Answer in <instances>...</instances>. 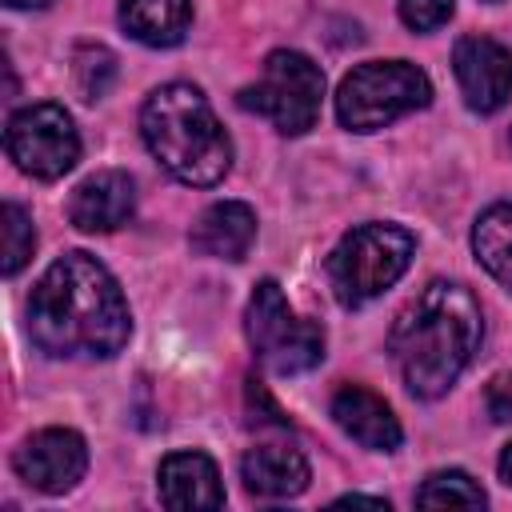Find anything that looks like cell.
<instances>
[{"instance_id":"5bb4252c","label":"cell","mask_w":512,"mask_h":512,"mask_svg":"<svg viewBox=\"0 0 512 512\" xmlns=\"http://www.w3.org/2000/svg\"><path fill=\"white\" fill-rule=\"evenodd\" d=\"M240 480L252 496H264V500H292L308 488L312 480V468H308V456L284 440H264V444H252L240 460Z\"/></svg>"},{"instance_id":"603a6c76","label":"cell","mask_w":512,"mask_h":512,"mask_svg":"<svg viewBox=\"0 0 512 512\" xmlns=\"http://www.w3.org/2000/svg\"><path fill=\"white\" fill-rule=\"evenodd\" d=\"M336 504H372V508H388V500H384V496H360V492H352V496H340Z\"/></svg>"},{"instance_id":"7c38bea8","label":"cell","mask_w":512,"mask_h":512,"mask_svg":"<svg viewBox=\"0 0 512 512\" xmlns=\"http://www.w3.org/2000/svg\"><path fill=\"white\" fill-rule=\"evenodd\" d=\"M136 212V180L124 168H100L84 176L68 196V220L80 232H116Z\"/></svg>"},{"instance_id":"8992f818","label":"cell","mask_w":512,"mask_h":512,"mask_svg":"<svg viewBox=\"0 0 512 512\" xmlns=\"http://www.w3.org/2000/svg\"><path fill=\"white\" fill-rule=\"evenodd\" d=\"M244 112L264 116L280 136H304L320 120L324 104V72L312 56L296 48H276L264 56L260 80L236 92Z\"/></svg>"},{"instance_id":"ba28073f","label":"cell","mask_w":512,"mask_h":512,"mask_svg":"<svg viewBox=\"0 0 512 512\" xmlns=\"http://www.w3.org/2000/svg\"><path fill=\"white\" fill-rule=\"evenodd\" d=\"M12 164L32 180H60L80 160V132L60 104H24L4 124Z\"/></svg>"},{"instance_id":"7402d4cb","label":"cell","mask_w":512,"mask_h":512,"mask_svg":"<svg viewBox=\"0 0 512 512\" xmlns=\"http://www.w3.org/2000/svg\"><path fill=\"white\" fill-rule=\"evenodd\" d=\"M484 408L496 424H508L512 420V372H496L484 388Z\"/></svg>"},{"instance_id":"ac0fdd59","label":"cell","mask_w":512,"mask_h":512,"mask_svg":"<svg viewBox=\"0 0 512 512\" xmlns=\"http://www.w3.org/2000/svg\"><path fill=\"white\" fill-rule=\"evenodd\" d=\"M416 504H420V508H484L488 496H484V488H480L468 472H460V468H440V472H432V476L416 488Z\"/></svg>"},{"instance_id":"e0dca14e","label":"cell","mask_w":512,"mask_h":512,"mask_svg":"<svg viewBox=\"0 0 512 512\" xmlns=\"http://www.w3.org/2000/svg\"><path fill=\"white\" fill-rule=\"evenodd\" d=\"M472 252L496 284L512 288V200H500V204H492L476 216Z\"/></svg>"},{"instance_id":"d4e9b609","label":"cell","mask_w":512,"mask_h":512,"mask_svg":"<svg viewBox=\"0 0 512 512\" xmlns=\"http://www.w3.org/2000/svg\"><path fill=\"white\" fill-rule=\"evenodd\" d=\"M8 8H20V12H32V8H48L52 0H4Z\"/></svg>"},{"instance_id":"ffe728a7","label":"cell","mask_w":512,"mask_h":512,"mask_svg":"<svg viewBox=\"0 0 512 512\" xmlns=\"http://www.w3.org/2000/svg\"><path fill=\"white\" fill-rule=\"evenodd\" d=\"M0 228H4V276H16V272L32 260V248H36L32 216H28L16 200H4V208H0Z\"/></svg>"},{"instance_id":"9a60e30c","label":"cell","mask_w":512,"mask_h":512,"mask_svg":"<svg viewBox=\"0 0 512 512\" xmlns=\"http://www.w3.org/2000/svg\"><path fill=\"white\" fill-rule=\"evenodd\" d=\"M188 240H192V252L236 264L256 244V212L244 200H216L196 216Z\"/></svg>"},{"instance_id":"7a4b0ae2","label":"cell","mask_w":512,"mask_h":512,"mask_svg":"<svg viewBox=\"0 0 512 512\" xmlns=\"http://www.w3.org/2000/svg\"><path fill=\"white\" fill-rule=\"evenodd\" d=\"M484 336L480 300L456 280H432L404 304L388 332V356L416 400H440Z\"/></svg>"},{"instance_id":"d6986e66","label":"cell","mask_w":512,"mask_h":512,"mask_svg":"<svg viewBox=\"0 0 512 512\" xmlns=\"http://www.w3.org/2000/svg\"><path fill=\"white\" fill-rule=\"evenodd\" d=\"M72 80L84 100H100L116 80V56L104 44H80L72 56Z\"/></svg>"},{"instance_id":"8fae6325","label":"cell","mask_w":512,"mask_h":512,"mask_svg":"<svg viewBox=\"0 0 512 512\" xmlns=\"http://www.w3.org/2000/svg\"><path fill=\"white\" fill-rule=\"evenodd\" d=\"M156 492H160V504L172 512H212L224 504L220 468L200 448L168 452L156 468Z\"/></svg>"},{"instance_id":"5b68a950","label":"cell","mask_w":512,"mask_h":512,"mask_svg":"<svg viewBox=\"0 0 512 512\" xmlns=\"http://www.w3.org/2000/svg\"><path fill=\"white\" fill-rule=\"evenodd\" d=\"M432 104V80L408 60H368L356 64L336 88V120L348 132H380L408 112Z\"/></svg>"},{"instance_id":"30bf717a","label":"cell","mask_w":512,"mask_h":512,"mask_svg":"<svg viewBox=\"0 0 512 512\" xmlns=\"http://www.w3.org/2000/svg\"><path fill=\"white\" fill-rule=\"evenodd\" d=\"M452 72L472 112L492 116L512 100V48L492 36H460L452 48Z\"/></svg>"},{"instance_id":"2e32d148","label":"cell","mask_w":512,"mask_h":512,"mask_svg":"<svg viewBox=\"0 0 512 512\" xmlns=\"http://www.w3.org/2000/svg\"><path fill=\"white\" fill-rule=\"evenodd\" d=\"M120 28L144 48H176L192 28V0H120Z\"/></svg>"},{"instance_id":"3957f363","label":"cell","mask_w":512,"mask_h":512,"mask_svg":"<svg viewBox=\"0 0 512 512\" xmlns=\"http://www.w3.org/2000/svg\"><path fill=\"white\" fill-rule=\"evenodd\" d=\"M140 136L152 160L180 184L212 188L232 168V140L196 84L172 80L140 104Z\"/></svg>"},{"instance_id":"cb8c5ba5","label":"cell","mask_w":512,"mask_h":512,"mask_svg":"<svg viewBox=\"0 0 512 512\" xmlns=\"http://www.w3.org/2000/svg\"><path fill=\"white\" fill-rule=\"evenodd\" d=\"M500 480H504V484H512V444L500 452Z\"/></svg>"},{"instance_id":"277c9868","label":"cell","mask_w":512,"mask_h":512,"mask_svg":"<svg viewBox=\"0 0 512 512\" xmlns=\"http://www.w3.org/2000/svg\"><path fill=\"white\" fill-rule=\"evenodd\" d=\"M416 236L392 220H368L336 240L324 260L328 288L340 308H364L380 292H388L412 264Z\"/></svg>"},{"instance_id":"484cf974","label":"cell","mask_w":512,"mask_h":512,"mask_svg":"<svg viewBox=\"0 0 512 512\" xmlns=\"http://www.w3.org/2000/svg\"><path fill=\"white\" fill-rule=\"evenodd\" d=\"M484 4H500V0H484Z\"/></svg>"},{"instance_id":"44dd1931","label":"cell","mask_w":512,"mask_h":512,"mask_svg":"<svg viewBox=\"0 0 512 512\" xmlns=\"http://www.w3.org/2000/svg\"><path fill=\"white\" fill-rule=\"evenodd\" d=\"M400 24L412 32H436L456 16V0H400Z\"/></svg>"},{"instance_id":"6da1fadb","label":"cell","mask_w":512,"mask_h":512,"mask_svg":"<svg viewBox=\"0 0 512 512\" xmlns=\"http://www.w3.org/2000/svg\"><path fill=\"white\" fill-rule=\"evenodd\" d=\"M28 336L56 360H112L132 336L116 276L88 252L56 256L28 296Z\"/></svg>"},{"instance_id":"4fadbf2b","label":"cell","mask_w":512,"mask_h":512,"mask_svg":"<svg viewBox=\"0 0 512 512\" xmlns=\"http://www.w3.org/2000/svg\"><path fill=\"white\" fill-rule=\"evenodd\" d=\"M332 420H336V428L348 440H356L368 452H396L400 440H404V428H400L396 412L388 408V400L376 396L364 384L336 388V396H332Z\"/></svg>"},{"instance_id":"9c48e42d","label":"cell","mask_w":512,"mask_h":512,"mask_svg":"<svg viewBox=\"0 0 512 512\" xmlns=\"http://www.w3.org/2000/svg\"><path fill=\"white\" fill-rule=\"evenodd\" d=\"M12 472L40 496H64L88 472V444L72 428H40L12 452Z\"/></svg>"},{"instance_id":"52a82bcc","label":"cell","mask_w":512,"mask_h":512,"mask_svg":"<svg viewBox=\"0 0 512 512\" xmlns=\"http://www.w3.org/2000/svg\"><path fill=\"white\" fill-rule=\"evenodd\" d=\"M244 336L256 360L276 376H296L324 360V328L316 320L296 316L272 276H264L248 296Z\"/></svg>"}]
</instances>
